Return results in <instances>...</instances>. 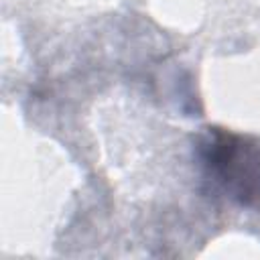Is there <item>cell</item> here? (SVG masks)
<instances>
[{"instance_id": "obj_1", "label": "cell", "mask_w": 260, "mask_h": 260, "mask_svg": "<svg viewBox=\"0 0 260 260\" xmlns=\"http://www.w3.org/2000/svg\"><path fill=\"white\" fill-rule=\"evenodd\" d=\"M197 156L205 173L242 205L260 201V142L207 128L197 142Z\"/></svg>"}]
</instances>
